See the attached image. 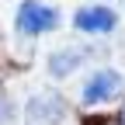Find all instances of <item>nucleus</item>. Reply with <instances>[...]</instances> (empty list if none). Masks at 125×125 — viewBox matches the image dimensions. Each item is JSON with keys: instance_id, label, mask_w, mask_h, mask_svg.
<instances>
[{"instance_id": "4", "label": "nucleus", "mask_w": 125, "mask_h": 125, "mask_svg": "<svg viewBox=\"0 0 125 125\" xmlns=\"http://www.w3.org/2000/svg\"><path fill=\"white\" fill-rule=\"evenodd\" d=\"M66 111V104H62L59 94H35V97L28 101V122L31 125H56Z\"/></svg>"}, {"instance_id": "2", "label": "nucleus", "mask_w": 125, "mask_h": 125, "mask_svg": "<svg viewBox=\"0 0 125 125\" xmlns=\"http://www.w3.org/2000/svg\"><path fill=\"white\" fill-rule=\"evenodd\" d=\"M122 73L118 70H94L87 80H83V87H80V101L83 104H104V101H111L115 94L122 90Z\"/></svg>"}, {"instance_id": "5", "label": "nucleus", "mask_w": 125, "mask_h": 125, "mask_svg": "<svg viewBox=\"0 0 125 125\" xmlns=\"http://www.w3.org/2000/svg\"><path fill=\"white\" fill-rule=\"evenodd\" d=\"M83 59H87V49H73V45L70 49H56L49 56V73L52 76H70Z\"/></svg>"}, {"instance_id": "1", "label": "nucleus", "mask_w": 125, "mask_h": 125, "mask_svg": "<svg viewBox=\"0 0 125 125\" xmlns=\"http://www.w3.org/2000/svg\"><path fill=\"white\" fill-rule=\"evenodd\" d=\"M21 35H45V31H52L59 24V10L52 4H45V0H24L18 7V18H14Z\"/></svg>"}, {"instance_id": "3", "label": "nucleus", "mask_w": 125, "mask_h": 125, "mask_svg": "<svg viewBox=\"0 0 125 125\" xmlns=\"http://www.w3.org/2000/svg\"><path fill=\"white\" fill-rule=\"evenodd\" d=\"M73 24L87 31V35H108V31H115L118 24V14L111 7H104V4H94V7H80L73 14Z\"/></svg>"}]
</instances>
